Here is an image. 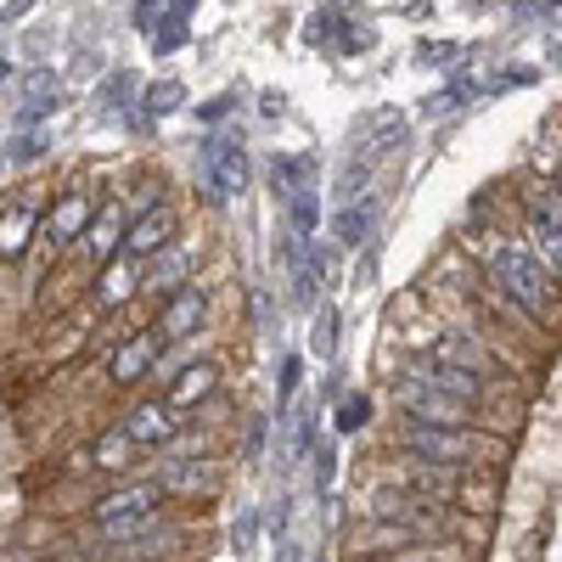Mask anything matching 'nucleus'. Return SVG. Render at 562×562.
I'll return each instance as SVG.
<instances>
[{"mask_svg":"<svg viewBox=\"0 0 562 562\" xmlns=\"http://www.w3.org/2000/svg\"><path fill=\"white\" fill-rule=\"evenodd\" d=\"M484 288L506 304L524 333H551L562 321V281L529 254V243H490L484 248Z\"/></svg>","mask_w":562,"mask_h":562,"instance_id":"nucleus-1","label":"nucleus"},{"mask_svg":"<svg viewBox=\"0 0 562 562\" xmlns=\"http://www.w3.org/2000/svg\"><path fill=\"white\" fill-rule=\"evenodd\" d=\"M389 450H405L416 461H439L456 473H479V467L506 461V434L495 428H434V422H389Z\"/></svg>","mask_w":562,"mask_h":562,"instance_id":"nucleus-2","label":"nucleus"},{"mask_svg":"<svg viewBox=\"0 0 562 562\" xmlns=\"http://www.w3.org/2000/svg\"><path fill=\"white\" fill-rule=\"evenodd\" d=\"M254 186V164H248V140L237 124H220V130H203L198 140V192L209 209H225L248 198Z\"/></svg>","mask_w":562,"mask_h":562,"instance_id":"nucleus-3","label":"nucleus"},{"mask_svg":"<svg viewBox=\"0 0 562 562\" xmlns=\"http://www.w3.org/2000/svg\"><path fill=\"white\" fill-rule=\"evenodd\" d=\"M97 209H102V198L90 192L85 180L63 186V192L52 198V209H45V220H40V254H45V270H57V265L74 259V248H79V237L90 231V220H97Z\"/></svg>","mask_w":562,"mask_h":562,"instance_id":"nucleus-4","label":"nucleus"},{"mask_svg":"<svg viewBox=\"0 0 562 562\" xmlns=\"http://www.w3.org/2000/svg\"><path fill=\"white\" fill-rule=\"evenodd\" d=\"M214 310H220L214 281H209V276H198V281H186L180 293H169L164 304H153V333L164 338V349L192 344V338H203L209 326H214Z\"/></svg>","mask_w":562,"mask_h":562,"instance_id":"nucleus-5","label":"nucleus"},{"mask_svg":"<svg viewBox=\"0 0 562 562\" xmlns=\"http://www.w3.org/2000/svg\"><path fill=\"white\" fill-rule=\"evenodd\" d=\"M378 484L405 490V495H416V501H434V506H461V495H467V473H456V467H439V461H416V456H405V450H389V456H383Z\"/></svg>","mask_w":562,"mask_h":562,"instance_id":"nucleus-6","label":"nucleus"},{"mask_svg":"<svg viewBox=\"0 0 562 562\" xmlns=\"http://www.w3.org/2000/svg\"><path fill=\"white\" fill-rule=\"evenodd\" d=\"M164 366V338L153 333V326H135V333H124L108 355V389L113 394H130V389H147V378H158Z\"/></svg>","mask_w":562,"mask_h":562,"instance_id":"nucleus-7","label":"nucleus"},{"mask_svg":"<svg viewBox=\"0 0 562 562\" xmlns=\"http://www.w3.org/2000/svg\"><path fill=\"white\" fill-rule=\"evenodd\" d=\"M186 422H192V416H180L164 394H140V400H130V405H124L119 428L135 439V450H140V456H158V450H169V445L180 439Z\"/></svg>","mask_w":562,"mask_h":562,"instance_id":"nucleus-8","label":"nucleus"},{"mask_svg":"<svg viewBox=\"0 0 562 562\" xmlns=\"http://www.w3.org/2000/svg\"><path fill=\"white\" fill-rule=\"evenodd\" d=\"M524 243L551 276H562V198H557V186L524 192Z\"/></svg>","mask_w":562,"mask_h":562,"instance_id":"nucleus-9","label":"nucleus"},{"mask_svg":"<svg viewBox=\"0 0 562 562\" xmlns=\"http://www.w3.org/2000/svg\"><path fill=\"white\" fill-rule=\"evenodd\" d=\"M186 237V209L175 198L164 203H147V209H130V231H124V254L147 265L153 254H164L169 243Z\"/></svg>","mask_w":562,"mask_h":562,"instance_id":"nucleus-10","label":"nucleus"},{"mask_svg":"<svg viewBox=\"0 0 562 562\" xmlns=\"http://www.w3.org/2000/svg\"><path fill=\"white\" fill-rule=\"evenodd\" d=\"M153 479L164 484L169 501L203 506V501L220 495V461L214 456H158L153 461Z\"/></svg>","mask_w":562,"mask_h":562,"instance_id":"nucleus-11","label":"nucleus"},{"mask_svg":"<svg viewBox=\"0 0 562 562\" xmlns=\"http://www.w3.org/2000/svg\"><path fill=\"white\" fill-rule=\"evenodd\" d=\"M225 383V360L220 355H198V360H186V366H169L164 371V400L180 411V416H192L203 411Z\"/></svg>","mask_w":562,"mask_h":562,"instance_id":"nucleus-12","label":"nucleus"},{"mask_svg":"<svg viewBox=\"0 0 562 562\" xmlns=\"http://www.w3.org/2000/svg\"><path fill=\"white\" fill-rule=\"evenodd\" d=\"M164 506H175L169 495H164V484L153 479V473H130V479H119L113 490H102L97 501L85 506V518L90 524H113V518H135V512H164Z\"/></svg>","mask_w":562,"mask_h":562,"instance_id":"nucleus-13","label":"nucleus"},{"mask_svg":"<svg viewBox=\"0 0 562 562\" xmlns=\"http://www.w3.org/2000/svg\"><path fill=\"white\" fill-rule=\"evenodd\" d=\"M124 231H130V209H124V198L113 192V198H102V209H97V220H90V231L79 237V259H85V270L97 276L102 265H113L119 254H124Z\"/></svg>","mask_w":562,"mask_h":562,"instance_id":"nucleus-14","label":"nucleus"},{"mask_svg":"<svg viewBox=\"0 0 562 562\" xmlns=\"http://www.w3.org/2000/svg\"><path fill=\"white\" fill-rule=\"evenodd\" d=\"M203 270H198V243H169L164 254H153L147 265H140V299H153V304H164L169 293H180L186 281H198Z\"/></svg>","mask_w":562,"mask_h":562,"instance_id":"nucleus-15","label":"nucleus"},{"mask_svg":"<svg viewBox=\"0 0 562 562\" xmlns=\"http://www.w3.org/2000/svg\"><path fill=\"white\" fill-rule=\"evenodd\" d=\"M40 198H12V203H0V265H23L34 248H40Z\"/></svg>","mask_w":562,"mask_h":562,"instance_id":"nucleus-16","label":"nucleus"},{"mask_svg":"<svg viewBox=\"0 0 562 562\" xmlns=\"http://www.w3.org/2000/svg\"><path fill=\"white\" fill-rule=\"evenodd\" d=\"M18 90H23V102H18V113H12V130H45V119L63 113V97H68L57 68H29V74L18 79Z\"/></svg>","mask_w":562,"mask_h":562,"instance_id":"nucleus-17","label":"nucleus"},{"mask_svg":"<svg viewBox=\"0 0 562 562\" xmlns=\"http://www.w3.org/2000/svg\"><path fill=\"white\" fill-rule=\"evenodd\" d=\"M85 299H90V310H97V315H119L124 304H135L140 299V259L119 254L113 265H102L97 276H90Z\"/></svg>","mask_w":562,"mask_h":562,"instance_id":"nucleus-18","label":"nucleus"},{"mask_svg":"<svg viewBox=\"0 0 562 562\" xmlns=\"http://www.w3.org/2000/svg\"><path fill=\"white\" fill-rule=\"evenodd\" d=\"M135 461H140V450H135V439H130L124 428L97 434V439H90V445L74 456L79 473H108V479H130V473H135Z\"/></svg>","mask_w":562,"mask_h":562,"instance_id":"nucleus-19","label":"nucleus"},{"mask_svg":"<svg viewBox=\"0 0 562 562\" xmlns=\"http://www.w3.org/2000/svg\"><path fill=\"white\" fill-rule=\"evenodd\" d=\"M338 254H360L371 237H378V198H355V203H338L333 209V225H326Z\"/></svg>","mask_w":562,"mask_h":562,"instance_id":"nucleus-20","label":"nucleus"},{"mask_svg":"<svg viewBox=\"0 0 562 562\" xmlns=\"http://www.w3.org/2000/svg\"><path fill=\"white\" fill-rule=\"evenodd\" d=\"M169 524V506L164 512H135V518H113V524H90V546H135V540H153Z\"/></svg>","mask_w":562,"mask_h":562,"instance_id":"nucleus-21","label":"nucleus"},{"mask_svg":"<svg viewBox=\"0 0 562 562\" xmlns=\"http://www.w3.org/2000/svg\"><path fill=\"white\" fill-rule=\"evenodd\" d=\"M186 108V85L180 79H153V85H140V97H135V119L140 124H164Z\"/></svg>","mask_w":562,"mask_h":562,"instance_id":"nucleus-22","label":"nucleus"},{"mask_svg":"<svg viewBox=\"0 0 562 562\" xmlns=\"http://www.w3.org/2000/svg\"><path fill=\"white\" fill-rule=\"evenodd\" d=\"M338 344H344V310L321 299L310 310V355L315 360H338Z\"/></svg>","mask_w":562,"mask_h":562,"instance_id":"nucleus-23","label":"nucleus"},{"mask_svg":"<svg viewBox=\"0 0 562 562\" xmlns=\"http://www.w3.org/2000/svg\"><path fill=\"white\" fill-rule=\"evenodd\" d=\"M315 175H321L315 158H293V153H276V158H270V186H276V198H281V203H288L293 192H310Z\"/></svg>","mask_w":562,"mask_h":562,"instance_id":"nucleus-24","label":"nucleus"},{"mask_svg":"<svg viewBox=\"0 0 562 562\" xmlns=\"http://www.w3.org/2000/svg\"><path fill=\"white\" fill-rule=\"evenodd\" d=\"M378 164H383V158L355 153V158L338 169V180H333V203H355V198H366V192H371V175H378Z\"/></svg>","mask_w":562,"mask_h":562,"instance_id":"nucleus-25","label":"nucleus"},{"mask_svg":"<svg viewBox=\"0 0 562 562\" xmlns=\"http://www.w3.org/2000/svg\"><path fill=\"white\" fill-rule=\"evenodd\" d=\"M321 203H326V192H321V186H310V192H293L288 203H281V214H288V231H293V237H315V231H321Z\"/></svg>","mask_w":562,"mask_h":562,"instance_id":"nucleus-26","label":"nucleus"},{"mask_svg":"<svg viewBox=\"0 0 562 562\" xmlns=\"http://www.w3.org/2000/svg\"><path fill=\"white\" fill-rule=\"evenodd\" d=\"M405 140V113H394V108H383L378 119H366V147L360 153H371V158H389L394 147Z\"/></svg>","mask_w":562,"mask_h":562,"instance_id":"nucleus-27","label":"nucleus"},{"mask_svg":"<svg viewBox=\"0 0 562 562\" xmlns=\"http://www.w3.org/2000/svg\"><path fill=\"white\" fill-rule=\"evenodd\" d=\"M45 153H52V130H12V147H7V169H34Z\"/></svg>","mask_w":562,"mask_h":562,"instance_id":"nucleus-28","label":"nucleus"},{"mask_svg":"<svg viewBox=\"0 0 562 562\" xmlns=\"http://www.w3.org/2000/svg\"><path fill=\"white\" fill-rule=\"evenodd\" d=\"M371 416H378V400H371V394H344L338 411H333V428L338 434H366Z\"/></svg>","mask_w":562,"mask_h":562,"instance_id":"nucleus-29","label":"nucleus"},{"mask_svg":"<svg viewBox=\"0 0 562 562\" xmlns=\"http://www.w3.org/2000/svg\"><path fill=\"white\" fill-rule=\"evenodd\" d=\"M299 389H304V355H281V366H276V411L281 416L293 411Z\"/></svg>","mask_w":562,"mask_h":562,"instance_id":"nucleus-30","label":"nucleus"},{"mask_svg":"<svg viewBox=\"0 0 562 562\" xmlns=\"http://www.w3.org/2000/svg\"><path fill=\"white\" fill-rule=\"evenodd\" d=\"M467 97H473V85H445V90H434V97H422V119H445V113H456V108H467Z\"/></svg>","mask_w":562,"mask_h":562,"instance_id":"nucleus-31","label":"nucleus"},{"mask_svg":"<svg viewBox=\"0 0 562 562\" xmlns=\"http://www.w3.org/2000/svg\"><path fill=\"white\" fill-rule=\"evenodd\" d=\"M265 445H270V416L254 411V416H248V428H243V450H237L243 467H259V461H265Z\"/></svg>","mask_w":562,"mask_h":562,"instance_id":"nucleus-32","label":"nucleus"},{"mask_svg":"<svg viewBox=\"0 0 562 562\" xmlns=\"http://www.w3.org/2000/svg\"><path fill=\"white\" fill-rule=\"evenodd\" d=\"M135 97H140V85H135V74H113V79H108V85L97 90V102H102V108H113V113H124V108H130Z\"/></svg>","mask_w":562,"mask_h":562,"instance_id":"nucleus-33","label":"nucleus"},{"mask_svg":"<svg viewBox=\"0 0 562 562\" xmlns=\"http://www.w3.org/2000/svg\"><path fill=\"white\" fill-rule=\"evenodd\" d=\"M310 473H315V495L333 490V479H338V445H315L310 450Z\"/></svg>","mask_w":562,"mask_h":562,"instance_id":"nucleus-34","label":"nucleus"},{"mask_svg":"<svg viewBox=\"0 0 562 562\" xmlns=\"http://www.w3.org/2000/svg\"><path fill=\"white\" fill-rule=\"evenodd\" d=\"M164 18H169V12H164V0H135V7H130V29H135V34H147V40L164 29Z\"/></svg>","mask_w":562,"mask_h":562,"instance_id":"nucleus-35","label":"nucleus"},{"mask_svg":"<svg viewBox=\"0 0 562 562\" xmlns=\"http://www.w3.org/2000/svg\"><path fill=\"white\" fill-rule=\"evenodd\" d=\"M231 113H237V97H231V90H220V97L198 102V124H203V130H220Z\"/></svg>","mask_w":562,"mask_h":562,"instance_id":"nucleus-36","label":"nucleus"},{"mask_svg":"<svg viewBox=\"0 0 562 562\" xmlns=\"http://www.w3.org/2000/svg\"><path fill=\"white\" fill-rule=\"evenodd\" d=\"M186 40H192V23H175V18H164V29L153 34V52H158V57H175Z\"/></svg>","mask_w":562,"mask_h":562,"instance_id":"nucleus-37","label":"nucleus"},{"mask_svg":"<svg viewBox=\"0 0 562 562\" xmlns=\"http://www.w3.org/2000/svg\"><path fill=\"white\" fill-rule=\"evenodd\" d=\"M254 535H259V512H254V506H243V512H237V529H231V546H237V557L254 546Z\"/></svg>","mask_w":562,"mask_h":562,"instance_id":"nucleus-38","label":"nucleus"},{"mask_svg":"<svg viewBox=\"0 0 562 562\" xmlns=\"http://www.w3.org/2000/svg\"><path fill=\"white\" fill-rule=\"evenodd\" d=\"M164 12H169L175 23H192V12H198V0H164Z\"/></svg>","mask_w":562,"mask_h":562,"instance_id":"nucleus-39","label":"nucleus"},{"mask_svg":"<svg viewBox=\"0 0 562 562\" xmlns=\"http://www.w3.org/2000/svg\"><path fill=\"white\" fill-rule=\"evenodd\" d=\"M259 113H265V119H276V113H288V97H281V90H265V102H259Z\"/></svg>","mask_w":562,"mask_h":562,"instance_id":"nucleus-40","label":"nucleus"},{"mask_svg":"<svg viewBox=\"0 0 562 562\" xmlns=\"http://www.w3.org/2000/svg\"><path fill=\"white\" fill-rule=\"evenodd\" d=\"M34 12V0H7V12H0V23H18V18H29Z\"/></svg>","mask_w":562,"mask_h":562,"instance_id":"nucleus-41","label":"nucleus"},{"mask_svg":"<svg viewBox=\"0 0 562 562\" xmlns=\"http://www.w3.org/2000/svg\"><path fill=\"white\" fill-rule=\"evenodd\" d=\"M546 7H562V0H518V12H546Z\"/></svg>","mask_w":562,"mask_h":562,"instance_id":"nucleus-42","label":"nucleus"},{"mask_svg":"<svg viewBox=\"0 0 562 562\" xmlns=\"http://www.w3.org/2000/svg\"><path fill=\"white\" fill-rule=\"evenodd\" d=\"M12 85V57H0V90Z\"/></svg>","mask_w":562,"mask_h":562,"instance_id":"nucleus-43","label":"nucleus"},{"mask_svg":"<svg viewBox=\"0 0 562 562\" xmlns=\"http://www.w3.org/2000/svg\"><path fill=\"white\" fill-rule=\"evenodd\" d=\"M276 562H304V557H299V546H281V557H276Z\"/></svg>","mask_w":562,"mask_h":562,"instance_id":"nucleus-44","label":"nucleus"},{"mask_svg":"<svg viewBox=\"0 0 562 562\" xmlns=\"http://www.w3.org/2000/svg\"><path fill=\"white\" fill-rule=\"evenodd\" d=\"M0 175H7V164H0Z\"/></svg>","mask_w":562,"mask_h":562,"instance_id":"nucleus-45","label":"nucleus"}]
</instances>
